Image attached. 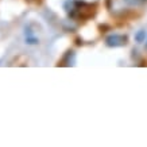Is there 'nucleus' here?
<instances>
[{
	"label": "nucleus",
	"mask_w": 147,
	"mask_h": 147,
	"mask_svg": "<svg viewBox=\"0 0 147 147\" xmlns=\"http://www.w3.org/2000/svg\"><path fill=\"white\" fill-rule=\"evenodd\" d=\"M128 42V36L123 35V34H111L105 38V46L108 47H123L127 45Z\"/></svg>",
	"instance_id": "obj_1"
},
{
	"label": "nucleus",
	"mask_w": 147,
	"mask_h": 147,
	"mask_svg": "<svg viewBox=\"0 0 147 147\" xmlns=\"http://www.w3.org/2000/svg\"><path fill=\"white\" fill-rule=\"evenodd\" d=\"M24 40H26L27 45H36V43H39L38 36L34 34V31L30 30V27H27L26 31H24Z\"/></svg>",
	"instance_id": "obj_2"
},
{
	"label": "nucleus",
	"mask_w": 147,
	"mask_h": 147,
	"mask_svg": "<svg viewBox=\"0 0 147 147\" xmlns=\"http://www.w3.org/2000/svg\"><path fill=\"white\" fill-rule=\"evenodd\" d=\"M125 4L129 5V7H139V5H143L147 0H123Z\"/></svg>",
	"instance_id": "obj_3"
},
{
	"label": "nucleus",
	"mask_w": 147,
	"mask_h": 147,
	"mask_svg": "<svg viewBox=\"0 0 147 147\" xmlns=\"http://www.w3.org/2000/svg\"><path fill=\"white\" fill-rule=\"evenodd\" d=\"M144 40H146V31H144V30H139V31L135 34V42L142 43Z\"/></svg>",
	"instance_id": "obj_4"
},
{
	"label": "nucleus",
	"mask_w": 147,
	"mask_h": 147,
	"mask_svg": "<svg viewBox=\"0 0 147 147\" xmlns=\"http://www.w3.org/2000/svg\"><path fill=\"white\" fill-rule=\"evenodd\" d=\"M146 47H147V40H146Z\"/></svg>",
	"instance_id": "obj_5"
}]
</instances>
